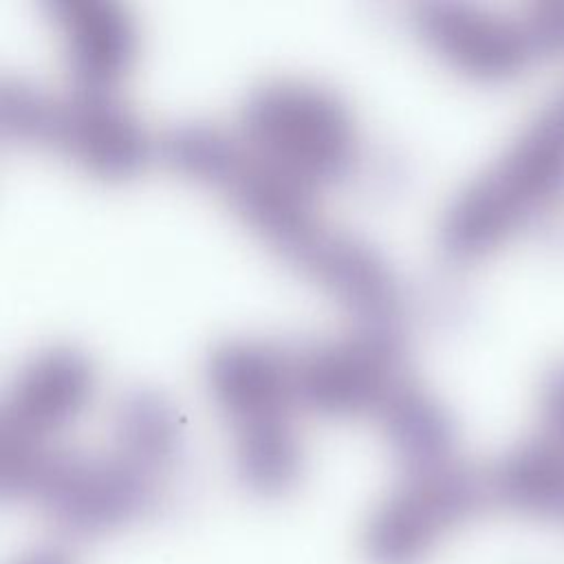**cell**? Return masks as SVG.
Wrapping results in <instances>:
<instances>
[{
  "mask_svg": "<svg viewBox=\"0 0 564 564\" xmlns=\"http://www.w3.org/2000/svg\"><path fill=\"white\" fill-rule=\"evenodd\" d=\"M93 370L88 359L66 346L33 357L18 375L2 410V434L44 441L66 425L88 401Z\"/></svg>",
  "mask_w": 564,
  "mask_h": 564,
  "instance_id": "5b68a950",
  "label": "cell"
},
{
  "mask_svg": "<svg viewBox=\"0 0 564 564\" xmlns=\"http://www.w3.org/2000/svg\"><path fill=\"white\" fill-rule=\"evenodd\" d=\"M383 405L388 441L410 469L443 465L447 449V425L438 408L412 386L390 390Z\"/></svg>",
  "mask_w": 564,
  "mask_h": 564,
  "instance_id": "8fae6325",
  "label": "cell"
},
{
  "mask_svg": "<svg viewBox=\"0 0 564 564\" xmlns=\"http://www.w3.org/2000/svg\"><path fill=\"white\" fill-rule=\"evenodd\" d=\"M33 496L66 531L97 535L134 520L152 502L143 469L128 458L51 452Z\"/></svg>",
  "mask_w": 564,
  "mask_h": 564,
  "instance_id": "3957f363",
  "label": "cell"
},
{
  "mask_svg": "<svg viewBox=\"0 0 564 564\" xmlns=\"http://www.w3.org/2000/svg\"><path fill=\"white\" fill-rule=\"evenodd\" d=\"M207 381L218 405L240 425L278 419L293 390V370L269 348L227 341L207 361Z\"/></svg>",
  "mask_w": 564,
  "mask_h": 564,
  "instance_id": "ba28073f",
  "label": "cell"
},
{
  "mask_svg": "<svg viewBox=\"0 0 564 564\" xmlns=\"http://www.w3.org/2000/svg\"><path fill=\"white\" fill-rule=\"evenodd\" d=\"M165 156L198 178H229L238 172V154L227 137L209 126H181L163 139Z\"/></svg>",
  "mask_w": 564,
  "mask_h": 564,
  "instance_id": "5bb4252c",
  "label": "cell"
},
{
  "mask_svg": "<svg viewBox=\"0 0 564 564\" xmlns=\"http://www.w3.org/2000/svg\"><path fill=\"white\" fill-rule=\"evenodd\" d=\"M300 258L335 289L350 306L366 315H386L394 304V286L381 258L350 238H313Z\"/></svg>",
  "mask_w": 564,
  "mask_h": 564,
  "instance_id": "30bf717a",
  "label": "cell"
},
{
  "mask_svg": "<svg viewBox=\"0 0 564 564\" xmlns=\"http://www.w3.org/2000/svg\"><path fill=\"white\" fill-rule=\"evenodd\" d=\"M476 505V485L465 474L445 465L410 469L370 513L364 553L370 564H421Z\"/></svg>",
  "mask_w": 564,
  "mask_h": 564,
  "instance_id": "7a4b0ae2",
  "label": "cell"
},
{
  "mask_svg": "<svg viewBox=\"0 0 564 564\" xmlns=\"http://www.w3.org/2000/svg\"><path fill=\"white\" fill-rule=\"evenodd\" d=\"M62 106L46 99L33 86L4 82L0 95V119L7 137L22 141H55L59 134Z\"/></svg>",
  "mask_w": 564,
  "mask_h": 564,
  "instance_id": "9a60e30c",
  "label": "cell"
},
{
  "mask_svg": "<svg viewBox=\"0 0 564 564\" xmlns=\"http://www.w3.org/2000/svg\"><path fill=\"white\" fill-rule=\"evenodd\" d=\"M117 438L121 456L141 469L167 460L176 438L170 405L154 392H132L117 408Z\"/></svg>",
  "mask_w": 564,
  "mask_h": 564,
  "instance_id": "4fadbf2b",
  "label": "cell"
},
{
  "mask_svg": "<svg viewBox=\"0 0 564 564\" xmlns=\"http://www.w3.org/2000/svg\"><path fill=\"white\" fill-rule=\"evenodd\" d=\"M79 88L104 90L128 66L134 31L126 9L110 0H51Z\"/></svg>",
  "mask_w": 564,
  "mask_h": 564,
  "instance_id": "52a82bcc",
  "label": "cell"
},
{
  "mask_svg": "<svg viewBox=\"0 0 564 564\" xmlns=\"http://www.w3.org/2000/svg\"><path fill=\"white\" fill-rule=\"evenodd\" d=\"M242 128L264 159L306 185L344 172L352 156V121L328 90L302 82H271L242 106Z\"/></svg>",
  "mask_w": 564,
  "mask_h": 564,
  "instance_id": "6da1fadb",
  "label": "cell"
},
{
  "mask_svg": "<svg viewBox=\"0 0 564 564\" xmlns=\"http://www.w3.org/2000/svg\"><path fill=\"white\" fill-rule=\"evenodd\" d=\"M394 359L397 344L388 333L330 344L293 368V390L315 412L355 414L386 401Z\"/></svg>",
  "mask_w": 564,
  "mask_h": 564,
  "instance_id": "277c9868",
  "label": "cell"
},
{
  "mask_svg": "<svg viewBox=\"0 0 564 564\" xmlns=\"http://www.w3.org/2000/svg\"><path fill=\"white\" fill-rule=\"evenodd\" d=\"M236 467L249 489L282 494L300 476L302 454L297 438L280 416L240 425Z\"/></svg>",
  "mask_w": 564,
  "mask_h": 564,
  "instance_id": "7c38bea8",
  "label": "cell"
},
{
  "mask_svg": "<svg viewBox=\"0 0 564 564\" xmlns=\"http://www.w3.org/2000/svg\"><path fill=\"white\" fill-rule=\"evenodd\" d=\"M18 564H73L64 553L46 549V551H35L31 555H26L24 560H20Z\"/></svg>",
  "mask_w": 564,
  "mask_h": 564,
  "instance_id": "2e32d148",
  "label": "cell"
},
{
  "mask_svg": "<svg viewBox=\"0 0 564 564\" xmlns=\"http://www.w3.org/2000/svg\"><path fill=\"white\" fill-rule=\"evenodd\" d=\"M229 183L236 207L282 247L300 253L315 238L308 185L297 176L262 161L238 167Z\"/></svg>",
  "mask_w": 564,
  "mask_h": 564,
  "instance_id": "9c48e42d",
  "label": "cell"
},
{
  "mask_svg": "<svg viewBox=\"0 0 564 564\" xmlns=\"http://www.w3.org/2000/svg\"><path fill=\"white\" fill-rule=\"evenodd\" d=\"M57 143L90 172L108 178L137 172L148 150L132 115L106 90L95 88H79L62 106Z\"/></svg>",
  "mask_w": 564,
  "mask_h": 564,
  "instance_id": "8992f818",
  "label": "cell"
}]
</instances>
